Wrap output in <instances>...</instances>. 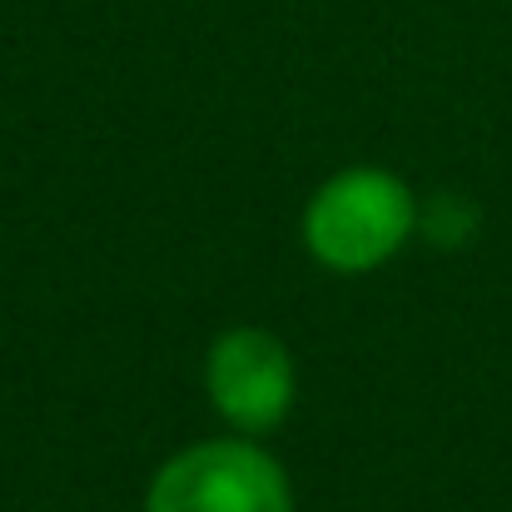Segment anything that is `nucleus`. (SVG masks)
<instances>
[{"instance_id": "nucleus-1", "label": "nucleus", "mask_w": 512, "mask_h": 512, "mask_svg": "<svg viewBox=\"0 0 512 512\" xmlns=\"http://www.w3.org/2000/svg\"><path fill=\"white\" fill-rule=\"evenodd\" d=\"M418 229V199L393 170L353 165L314 189L304 204V249L334 274L388 264Z\"/></svg>"}, {"instance_id": "nucleus-2", "label": "nucleus", "mask_w": 512, "mask_h": 512, "mask_svg": "<svg viewBox=\"0 0 512 512\" xmlns=\"http://www.w3.org/2000/svg\"><path fill=\"white\" fill-rule=\"evenodd\" d=\"M145 512H294V488L279 458L244 433L204 438L150 478Z\"/></svg>"}, {"instance_id": "nucleus-3", "label": "nucleus", "mask_w": 512, "mask_h": 512, "mask_svg": "<svg viewBox=\"0 0 512 512\" xmlns=\"http://www.w3.org/2000/svg\"><path fill=\"white\" fill-rule=\"evenodd\" d=\"M204 388H209L214 413L229 428H239L244 438H259L289 418L299 378H294V358L279 334L229 329L214 339L204 358Z\"/></svg>"}]
</instances>
